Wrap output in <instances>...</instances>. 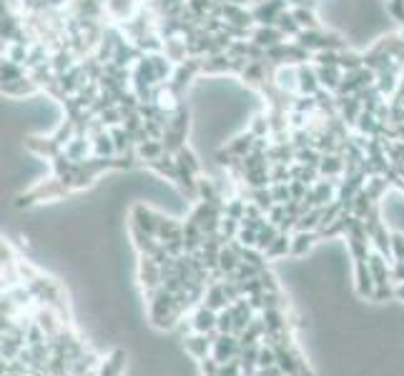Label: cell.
Masks as SVG:
<instances>
[{"instance_id": "1", "label": "cell", "mask_w": 404, "mask_h": 376, "mask_svg": "<svg viewBox=\"0 0 404 376\" xmlns=\"http://www.w3.org/2000/svg\"><path fill=\"white\" fill-rule=\"evenodd\" d=\"M201 68H203V58L201 56H188L183 63H179L176 70H174V76H171V81H168L171 91H174L176 96H183V91L191 85V81H194L196 73H201Z\"/></svg>"}, {"instance_id": "2", "label": "cell", "mask_w": 404, "mask_h": 376, "mask_svg": "<svg viewBox=\"0 0 404 376\" xmlns=\"http://www.w3.org/2000/svg\"><path fill=\"white\" fill-rule=\"evenodd\" d=\"M374 83H376V73L372 68H367V65H362V68L356 70H347L342 78V85L336 88V96H356L359 91H364V88H370Z\"/></svg>"}, {"instance_id": "3", "label": "cell", "mask_w": 404, "mask_h": 376, "mask_svg": "<svg viewBox=\"0 0 404 376\" xmlns=\"http://www.w3.org/2000/svg\"><path fill=\"white\" fill-rule=\"evenodd\" d=\"M139 281L143 286L146 296L156 293L163 286V273H161V264L154 256H141L139 258Z\"/></svg>"}, {"instance_id": "4", "label": "cell", "mask_w": 404, "mask_h": 376, "mask_svg": "<svg viewBox=\"0 0 404 376\" xmlns=\"http://www.w3.org/2000/svg\"><path fill=\"white\" fill-rule=\"evenodd\" d=\"M339 178H319L309 188V194L304 201L309 203V209H319V206H327L336 198V191H339Z\"/></svg>"}, {"instance_id": "5", "label": "cell", "mask_w": 404, "mask_h": 376, "mask_svg": "<svg viewBox=\"0 0 404 376\" xmlns=\"http://www.w3.org/2000/svg\"><path fill=\"white\" fill-rule=\"evenodd\" d=\"M284 10H289V0H259V6L251 13L259 25H276V18Z\"/></svg>"}, {"instance_id": "6", "label": "cell", "mask_w": 404, "mask_h": 376, "mask_svg": "<svg viewBox=\"0 0 404 376\" xmlns=\"http://www.w3.org/2000/svg\"><path fill=\"white\" fill-rule=\"evenodd\" d=\"M219 336L216 334H188L183 336V348H186L188 354L194 356V359H199V362H203V359H209L211 351H214V339Z\"/></svg>"}, {"instance_id": "7", "label": "cell", "mask_w": 404, "mask_h": 376, "mask_svg": "<svg viewBox=\"0 0 404 376\" xmlns=\"http://www.w3.org/2000/svg\"><path fill=\"white\" fill-rule=\"evenodd\" d=\"M161 218H163V213H156L154 209H148V206H143V203L133 206V211H131L133 226H139L141 231H146V233H151V236H156V238H159Z\"/></svg>"}, {"instance_id": "8", "label": "cell", "mask_w": 404, "mask_h": 376, "mask_svg": "<svg viewBox=\"0 0 404 376\" xmlns=\"http://www.w3.org/2000/svg\"><path fill=\"white\" fill-rule=\"evenodd\" d=\"M274 85L279 91L289 93H299V65L296 63H284V65H276V73H274Z\"/></svg>"}, {"instance_id": "9", "label": "cell", "mask_w": 404, "mask_h": 376, "mask_svg": "<svg viewBox=\"0 0 404 376\" xmlns=\"http://www.w3.org/2000/svg\"><path fill=\"white\" fill-rule=\"evenodd\" d=\"M239 354H241V344H239V336H234V334H219L216 339H214V351H211V356H214V359H216L219 364L231 362V359H236Z\"/></svg>"}, {"instance_id": "10", "label": "cell", "mask_w": 404, "mask_h": 376, "mask_svg": "<svg viewBox=\"0 0 404 376\" xmlns=\"http://www.w3.org/2000/svg\"><path fill=\"white\" fill-rule=\"evenodd\" d=\"M216 324H219V311L203 306V304L191 316V326H194L196 334H216L219 331Z\"/></svg>"}, {"instance_id": "11", "label": "cell", "mask_w": 404, "mask_h": 376, "mask_svg": "<svg viewBox=\"0 0 404 376\" xmlns=\"http://www.w3.org/2000/svg\"><path fill=\"white\" fill-rule=\"evenodd\" d=\"M63 151H65V156H68L70 160L81 163V160H88L93 156V140L88 138V136H83V133H76V136L65 143Z\"/></svg>"}, {"instance_id": "12", "label": "cell", "mask_w": 404, "mask_h": 376, "mask_svg": "<svg viewBox=\"0 0 404 376\" xmlns=\"http://www.w3.org/2000/svg\"><path fill=\"white\" fill-rule=\"evenodd\" d=\"M139 8H141V0H105V13L119 23L131 21L133 15L139 13Z\"/></svg>"}, {"instance_id": "13", "label": "cell", "mask_w": 404, "mask_h": 376, "mask_svg": "<svg viewBox=\"0 0 404 376\" xmlns=\"http://www.w3.org/2000/svg\"><path fill=\"white\" fill-rule=\"evenodd\" d=\"M354 284H356V293L362 296V299H372L374 296V276H372L370 266L367 261H356L354 264Z\"/></svg>"}, {"instance_id": "14", "label": "cell", "mask_w": 404, "mask_h": 376, "mask_svg": "<svg viewBox=\"0 0 404 376\" xmlns=\"http://www.w3.org/2000/svg\"><path fill=\"white\" fill-rule=\"evenodd\" d=\"M251 41L256 43V45H261L264 50H269V48H274V45L286 43V35L281 33L276 25H259V28H254Z\"/></svg>"}, {"instance_id": "15", "label": "cell", "mask_w": 404, "mask_h": 376, "mask_svg": "<svg viewBox=\"0 0 404 376\" xmlns=\"http://www.w3.org/2000/svg\"><path fill=\"white\" fill-rule=\"evenodd\" d=\"M321 91L319 76H316V65L312 63H301L299 65V96H316Z\"/></svg>"}, {"instance_id": "16", "label": "cell", "mask_w": 404, "mask_h": 376, "mask_svg": "<svg viewBox=\"0 0 404 376\" xmlns=\"http://www.w3.org/2000/svg\"><path fill=\"white\" fill-rule=\"evenodd\" d=\"M38 91H41V85H38L33 78H30V73H28V76L18 78V81H8V83H3V93H6L8 98L35 96Z\"/></svg>"}, {"instance_id": "17", "label": "cell", "mask_w": 404, "mask_h": 376, "mask_svg": "<svg viewBox=\"0 0 404 376\" xmlns=\"http://www.w3.org/2000/svg\"><path fill=\"white\" fill-rule=\"evenodd\" d=\"M367 266H370V271H372V276H374V284L376 286L392 284V266L387 264V256H384V253H379V251L370 253V258H367Z\"/></svg>"}, {"instance_id": "18", "label": "cell", "mask_w": 404, "mask_h": 376, "mask_svg": "<svg viewBox=\"0 0 404 376\" xmlns=\"http://www.w3.org/2000/svg\"><path fill=\"white\" fill-rule=\"evenodd\" d=\"M26 148H28V151H33L35 156L48 158V160H53L63 151V146H61V143H56V138H53V136H50V138H28V140H26Z\"/></svg>"}, {"instance_id": "19", "label": "cell", "mask_w": 404, "mask_h": 376, "mask_svg": "<svg viewBox=\"0 0 404 376\" xmlns=\"http://www.w3.org/2000/svg\"><path fill=\"white\" fill-rule=\"evenodd\" d=\"M203 76H226L231 73V56L229 53H214L203 58Z\"/></svg>"}, {"instance_id": "20", "label": "cell", "mask_w": 404, "mask_h": 376, "mask_svg": "<svg viewBox=\"0 0 404 376\" xmlns=\"http://www.w3.org/2000/svg\"><path fill=\"white\" fill-rule=\"evenodd\" d=\"M316 238H319L316 231H292V256L304 258L312 251Z\"/></svg>"}, {"instance_id": "21", "label": "cell", "mask_w": 404, "mask_h": 376, "mask_svg": "<svg viewBox=\"0 0 404 376\" xmlns=\"http://www.w3.org/2000/svg\"><path fill=\"white\" fill-rule=\"evenodd\" d=\"M316 76H319V83L324 91L336 93V88L342 85L344 70L339 65H316Z\"/></svg>"}, {"instance_id": "22", "label": "cell", "mask_w": 404, "mask_h": 376, "mask_svg": "<svg viewBox=\"0 0 404 376\" xmlns=\"http://www.w3.org/2000/svg\"><path fill=\"white\" fill-rule=\"evenodd\" d=\"M264 256H266V261H279V258L292 256V233H284V231H281L279 236L272 241V246L264 251Z\"/></svg>"}, {"instance_id": "23", "label": "cell", "mask_w": 404, "mask_h": 376, "mask_svg": "<svg viewBox=\"0 0 404 376\" xmlns=\"http://www.w3.org/2000/svg\"><path fill=\"white\" fill-rule=\"evenodd\" d=\"M254 143H256V136L251 131L239 133L236 138L229 140L226 151H229V156H234V158H244V156H249L251 151H254Z\"/></svg>"}, {"instance_id": "24", "label": "cell", "mask_w": 404, "mask_h": 376, "mask_svg": "<svg viewBox=\"0 0 404 376\" xmlns=\"http://www.w3.org/2000/svg\"><path fill=\"white\" fill-rule=\"evenodd\" d=\"M203 306L214 309V311H223L226 306H231L229 299H226V291H223V281H214V284L206 289V296H203Z\"/></svg>"}, {"instance_id": "25", "label": "cell", "mask_w": 404, "mask_h": 376, "mask_svg": "<svg viewBox=\"0 0 404 376\" xmlns=\"http://www.w3.org/2000/svg\"><path fill=\"white\" fill-rule=\"evenodd\" d=\"M321 178H339L344 176V154H327L319 163Z\"/></svg>"}, {"instance_id": "26", "label": "cell", "mask_w": 404, "mask_h": 376, "mask_svg": "<svg viewBox=\"0 0 404 376\" xmlns=\"http://www.w3.org/2000/svg\"><path fill=\"white\" fill-rule=\"evenodd\" d=\"M163 53H166L168 61H174L176 65H179V63H183L188 58L186 38H183V35H176V38H168V41H163Z\"/></svg>"}, {"instance_id": "27", "label": "cell", "mask_w": 404, "mask_h": 376, "mask_svg": "<svg viewBox=\"0 0 404 376\" xmlns=\"http://www.w3.org/2000/svg\"><path fill=\"white\" fill-rule=\"evenodd\" d=\"M244 183L246 188H266L272 186V163L269 166H259V168H251L244 174Z\"/></svg>"}, {"instance_id": "28", "label": "cell", "mask_w": 404, "mask_h": 376, "mask_svg": "<svg viewBox=\"0 0 404 376\" xmlns=\"http://www.w3.org/2000/svg\"><path fill=\"white\" fill-rule=\"evenodd\" d=\"M136 154H139V158L148 166L151 160L161 158V156L166 154V148H163V140L148 138V140H143V143H139V146H136Z\"/></svg>"}, {"instance_id": "29", "label": "cell", "mask_w": 404, "mask_h": 376, "mask_svg": "<svg viewBox=\"0 0 404 376\" xmlns=\"http://www.w3.org/2000/svg\"><path fill=\"white\" fill-rule=\"evenodd\" d=\"M123 366H125V354L121 351V348H116V351H113V354L98 366L96 376H121L123 374Z\"/></svg>"}, {"instance_id": "30", "label": "cell", "mask_w": 404, "mask_h": 376, "mask_svg": "<svg viewBox=\"0 0 404 376\" xmlns=\"http://www.w3.org/2000/svg\"><path fill=\"white\" fill-rule=\"evenodd\" d=\"M276 28H279L286 38H296V35L301 33V25H299V21H296V15H294L292 8L284 10V13L276 18Z\"/></svg>"}, {"instance_id": "31", "label": "cell", "mask_w": 404, "mask_h": 376, "mask_svg": "<svg viewBox=\"0 0 404 376\" xmlns=\"http://www.w3.org/2000/svg\"><path fill=\"white\" fill-rule=\"evenodd\" d=\"M249 201H254L259 206V209L266 211V216H269V211L276 206V201H274V194H272V186L266 188H249Z\"/></svg>"}, {"instance_id": "32", "label": "cell", "mask_w": 404, "mask_h": 376, "mask_svg": "<svg viewBox=\"0 0 404 376\" xmlns=\"http://www.w3.org/2000/svg\"><path fill=\"white\" fill-rule=\"evenodd\" d=\"M93 140V156H101V158H113L116 156V146H113L111 131H103L101 136H96Z\"/></svg>"}, {"instance_id": "33", "label": "cell", "mask_w": 404, "mask_h": 376, "mask_svg": "<svg viewBox=\"0 0 404 376\" xmlns=\"http://www.w3.org/2000/svg\"><path fill=\"white\" fill-rule=\"evenodd\" d=\"M390 186H392V183L387 181V176L376 174V176H372L370 181H367V186H364V191H367V196H370L372 201L379 203V198H382V196L387 194V191H390Z\"/></svg>"}, {"instance_id": "34", "label": "cell", "mask_w": 404, "mask_h": 376, "mask_svg": "<svg viewBox=\"0 0 404 376\" xmlns=\"http://www.w3.org/2000/svg\"><path fill=\"white\" fill-rule=\"evenodd\" d=\"M28 76V68L21 65V63L10 61V58H3V68H0V81L8 83V81H18V78Z\"/></svg>"}, {"instance_id": "35", "label": "cell", "mask_w": 404, "mask_h": 376, "mask_svg": "<svg viewBox=\"0 0 404 376\" xmlns=\"http://www.w3.org/2000/svg\"><path fill=\"white\" fill-rule=\"evenodd\" d=\"M294 15H296V21H299L301 30H319L321 28V21L316 18L314 13V8H292Z\"/></svg>"}, {"instance_id": "36", "label": "cell", "mask_w": 404, "mask_h": 376, "mask_svg": "<svg viewBox=\"0 0 404 376\" xmlns=\"http://www.w3.org/2000/svg\"><path fill=\"white\" fill-rule=\"evenodd\" d=\"M347 238V246H349V253H352V258L356 261H367L370 258V244L372 241H367V238H354V236H344Z\"/></svg>"}, {"instance_id": "37", "label": "cell", "mask_w": 404, "mask_h": 376, "mask_svg": "<svg viewBox=\"0 0 404 376\" xmlns=\"http://www.w3.org/2000/svg\"><path fill=\"white\" fill-rule=\"evenodd\" d=\"M176 160H179V168H186V171H191L194 176L201 174V163H199V158L194 156V151L191 148L183 146L179 154H176Z\"/></svg>"}, {"instance_id": "38", "label": "cell", "mask_w": 404, "mask_h": 376, "mask_svg": "<svg viewBox=\"0 0 404 376\" xmlns=\"http://www.w3.org/2000/svg\"><path fill=\"white\" fill-rule=\"evenodd\" d=\"M246 203H249V201L239 198V196L229 198V201H226V206H223V216H231V218H236V221H241V218L246 216Z\"/></svg>"}, {"instance_id": "39", "label": "cell", "mask_w": 404, "mask_h": 376, "mask_svg": "<svg viewBox=\"0 0 404 376\" xmlns=\"http://www.w3.org/2000/svg\"><path fill=\"white\" fill-rule=\"evenodd\" d=\"M364 65V56H359V53H354V50H342V56H339V68L347 73V70H356Z\"/></svg>"}, {"instance_id": "40", "label": "cell", "mask_w": 404, "mask_h": 376, "mask_svg": "<svg viewBox=\"0 0 404 376\" xmlns=\"http://www.w3.org/2000/svg\"><path fill=\"white\" fill-rule=\"evenodd\" d=\"M249 131L256 136V138H264V136H272V123H269V113H259L256 118L251 121Z\"/></svg>"}, {"instance_id": "41", "label": "cell", "mask_w": 404, "mask_h": 376, "mask_svg": "<svg viewBox=\"0 0 404 376\" xmlns=\"http://www.w3.org/2000/svg\"><path fill=\"white\" fill-rule=\"evenodd\" d=\"M321 158H324V156H321L319 151H316V148H314V146L299 148V151H296V163H304V166H314V168H319Z\"/></svg>"}, {"instance_id": "42", "label": "cell", "mask_w": 404, "mask_h": 376, "mask_svg": "<svg viewBox=\"0 0 404 376\" xmlns=\"http://www.w3.org/2000/svg\"><path fill=\"white\" fill-rule=\"evenodd\" d=\"M98 118L103 121L105 128H116V125H123V108L121 105H111V108H105Z\"/></svg>"}, {"instance_id": "43", "label": "cell", "mask_w": 404, "mask_h": 376, "mask_svg": "<svg viewBox=\"0 0 404 376\" xmlns=\"http://www.w3.org/2000/svg\"><path fill=\"white\" fill-rule=\"evenodd\" d=\"M76 123H73V121L70 118H65L61 123V128H58L56 133H53V138H56V143H61L63 148H65V143H68L70 138H73V136H76Z\"/></svg>"}, {"instance_id": "44", "label": "cell", "mask_w": 404, "mask_h": 376, "mask_svg": "<svg viewBox=\"0 0 404 376\" xmlns=\"http://www.w3.org/2000/svg\"><path fill=\"white\" fill-rule=\"evenodd\" d=\"M259 273H261V269H256V266L249 264V261H241V264H239V269H236V271H234V276H229V279L249 281V279H256Z\"/></svg>"}, {"instance_id": "45", "label": "cell", "mask_w": 404, "mask_h": 376, "mask_svg": "<svg viewBox=\"0 0 404 376\" xmlns=\"http://www.w3.org/2000/svg\"><path fill=\"white\" fill-rule=\"evenodd\" d=\"M342 50H319L314 53V65H339Z\"/></svg>"}, {"instance_id": "46", "label": "cell", "mask_w": 404, "mask_h": 376, "mask_svg": "<svg viewBox=\"0 0 404 376\" xmlns=\"http://www.w3.org/2000/svg\"><path fill=\"white\" fill-rule=\"evenodd\" d=\"M219 334H234V313H231V306H226L223 311H219Z\"/></svg>"}, {"instance_id": "47", "label": "cell", "mask_w": 404, "mask_h": 376, "mask_svg": "<svg viewBox=\"0 0 404 376\" xmlns=\"http://www.w3.org/2000/svg\"><path fill=\"white\" fill-rule=\"evenodd\" d=\"M292 111H301V113H312L316 111V96H299V98H294V103H292Z\"/></svg>"}, {"instance_id": "48", "label": "cell", "mask_w": 404, "mask_h": 376, "mask_svg": "<svg viewBox=\"0 0 404 376\" xmlns=\"http://www.w3.org/2000/svg\"><path fill=\"white\" fill-rule=\"evenodd\" d=\"M272 194L276 203H289L292 201V188L289 183H272Z\"/></svg>"}, {"instance_id": "49", "label": "cell", "mask_w": 404, "mask_h": 376, "mask_svg": "<svg viewBox=\"0 0 404 376\" xmlns=\"http://www.w3.org/2000/svg\"><path fill=\"white\" fill-rule=\"evenodd\" d=\"M241 289H244V296H261L264 291V284H261V279H249V281H241Z\"/></svg>"}, {"instance_id": "50", "label": "cell", "mask_w": 404, "mask_h": 376, "mask_svg": "<svg viewBox=\"0 0 404 376\" xmlns=\"http://www.w3.org/2000/svg\"><path fill=\"white\" fill-rule=\"evenodd\" d=\"M392 296H397V286L392 284H382L374 289V296H372V301H390Z\"/></svg>"}, {"instance_id": "51", "label": "cell", "mask_w": 404, "mask_h": 376, "mask_svg": "<svg viewBox=\"0 0 404 376\" xmlns=\"http://www.w3.org/2000/svg\"><path fill=\"white\" fill-rule=\"evenodd\" d=\"M289 188H292V198L294 201H304V198H307V194H309V183H304V181H296V178H294V181H289Z\"/></svg>"}, {"instance_id": "52", "label": "cell", "mask_w": 404, "mask_h": 376, "mask_svg": "<svg viewBox=\"0 0 404 376\" xmlns=\"http://www.w3.org/2000/svg\"><path fill=\"white\" fill-rule=\"evenodd\" d=\"M219 376H241V359H231V362L221 364V369H219Z\"/></svg>"}, {"instance_id": "53", "label": "cell", "mask_w": 404, "mask_h": 376, "mask_svg": "<svg viewBox=\"0 0 404 376\" xmlns=\"http://www.w3.org/2000/svg\"><path fill=\"white\" fill-rule=\"evenodd\" d=\"M387 13L397 23H404V0H390L387 3Z\"/></svg>"}, {"instance_id": "54", "label": "cell", "mask_w": 404, "mask_h": 376, "mask_svg": "<svg viewBox=\"0 0 404 376\" xmlns=\"http://www.w3.org/2000/svg\"><path fill=\"white\" fill-rule=\"evenodd\" d=\"M392 258H404V233H392Z\"/></svg>"}, {"instance_id": "55", "label": "cell", "mask_w": 404, "mask_h": 376, "mask_svg": "<svg viewBox=\"0 0 404 376\" xmlns=\"http://www.w3.org/2000/svg\"><path fill=\"white\" fill-rule=\"evenodd\" d=\"M286 216H289V213H286V206H284V203H276V206L269 211V216H266V218H269L272 223H276V226H281V223L286 221Z\"/></svg>"}, {"instance_id": "56", "label": "cell", "mask_w": 404, "mask_h": 376, "mask_svg": "<svg viewBox=\"0 0 404 376\" xmlns=\"http://www.w3.org/2000/svg\"><path fill=\"white\" fill-rule=\"evenodd\" d=\"M201 369H203V376H219V369H221V364H219L216 359H214V356H209V359H203Z\"/></svg>"}, {"instance_id": "57", "label": "cell", "mask_w": 404, "mask_h": 376, "mask_svg": "<svg viewBox=\"0 0 404 376\" xmlns=\"http://www.w3.org/2000/svg\"><path fill=\"white\" fill-rule=\"evenodd\" d=\"M392 284H404V258L394 261L392 266Z\"/></svg>"}, {"instance_id": "58", "label": "cell", "mask_w": 404, "mask_h": 376, "mask_svg": "<svg viewBox=\"0 0 404 376\" xmlns=\"http://www.w3.org/2000/svg\"><path fill=\"white\" fill-rule=\"evenodd\" d=\"M397 299L404 301V284H397Z\"/></svg>"}, {"instance_id": "59", "label": "cell", "mask_w": 404, "mask_h": 376, "mask_svg": "<svg viewBox=\"0 0 404 376\" xmlns=\"http://www.w3.org/2000/svg\"><path fill=\"white\" fill-rule=\"evenodd\" d=\"M226 3H234V6H246L249 0H226Z\"/></svg>"}]
</instances>
